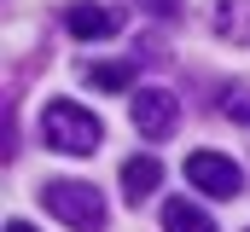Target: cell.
<instances>
[{"instance_id": "2", "label": "cell", "mask_w": 250, "mask_h": 232, "mask_svg": "<svg viewBox=\"0 0 250 232\" xmlns=\"http://www.w3.org/2000/svg\"><path fill=\"white\" fill-rule=\"evenodd\" d=\"M41 203L70 232H105V197L87 180H53V186H41Z\"/></svg>"}, {"instance_id": "12", "label": "cell", "mask_w": 250, "mask_h": 232, "mask_svg": "<svg viewBox=\"0 0 250 232\" xmlns=\"http://www.w3.org/2000/svg\"><path fill=\"white\" fill-rule=\"evenodd\" d=\"M12 157H18V116L6 111V163H12Z\"/></svg>"}, {"instance_id": "3", "label": "cell", "mask_w": 250, "mask_h": 232, "mask_svg": "<svg viewBox=\"0 0 250 232\" xmlns=\"http://www.w3.org/2000/svg\"><path fill=\"white\" fill-rule=\"evenodd\" d=\"M187 180L204 192V197H221V203L245 192L239 163H233V157H221V151H192V157H187Z\"/></svg>"}, {"instance_id": "1", "label": "cell", "mask_w": 250, "mask_h": 232, "mask_svg": "<svg viewBox=\"0 0 250 232\" xmlns=\"http://www.w3.org/2000/svg\"><path fill=\"white\" fill-rule=\"evenodd\" d=\"M41 139L64 157H93L105 145V122L93 111H82V105H70V99H53L41 111Z\"/></svg>"}, {"instance_id": "5", "label": "cell", "mask_w": 250, "mask_h": 232, "mask_svg": "<svg viewBox=\"0 0 250 232\" xmlns=\"http://www.w3.org/2000/svg\"><path fill=\"white\" fill-rule=\"evenodd\" d=\"M64 29L76 41H105V35L123 29V12L117 6H99V0H70L64 6Z\"/></svg>"}, {"instance_id": "11", "label": "cell", "mask_w": 250, "mask_h": 232, "mask_svg": "<svg viewBox=\"0 0 250 232\" xmlns=\"http://www.w3.org/2000/svg\"><path fill=\"white\" fill-rule=\"evenodd\" d=\"M140 6H146L151 18H163V23H175V18H181V0H140Z\"/></svg>"}, {"instance_id": "13", "label": "cell", "mask_w": 250, "mask_h": 232, "mask_svg": "<svg viewBox=\"0 0 250 232\" xmlns=\"http://www.w3.org/2000/svg\"><path fill=\"white\" fill-rule=\"evenodd\" d=\"M6 232H35V227H29V221H6Z\"/></svg>"}, {"instance_id": "10", "label": "cell", "mask_w": 250, "mask_h": 232, "mask_svg": "<svg viewBox=\"0 0 250 232\" xmlns=\"http://www.w3.org/2000/svg\"><path fill=\"white\" fill-rule=\"evenodd\" d=\"M221 116L239 122V128H250V87L245 81H227V87H221Z\"/></svg>"}, {"instance_id": "6", "label": "cell", "mask_w": 250, "mask_h": 232, "mask_svg": "<svg viewBox=\"0 0 250 232\" xmlns=\"http://www.w3.org/2000/svg\"><path fill=\"white\" fill-rule=\"evenodd\" d=\"M163 186V163L157 157H128L123 163V203H151V192Z\"/></svg>"}, {"instance_id": "14", "label": "cell", "mask_w": 250, "mask_h": 232, "mask_svg": "<svg viewBox=\"0 0 250 232\" xmlns=\"http://www.w3.org/2000/svg\"><path fill=\"white\" fill-rule=\"evenodd\" d=\"M245 232H250V227H245Z\"/></svg>"}, {"instance_id": "9", "label": "cell", "mask_w": 250, "mask_h": 232, "mask_svg": "<svg viewBox=\"0 0 250 232\" xmlns=\"http://www.w3.org/2000/svg\"><path fill=\"white\" fill-rule=\"evenodd\" d=\"M128 81H134V64H87V87L99 93H123Z\"/></svg>"}, {"instance_id": "7", "label": "cell", "mask_w": 250, "mask_h": 232, "mask_svg": "<svg viewBox=\"0 0 250 232\" xmlns=\"http://www.w3.org/2000/svg\"><path fill=\"white\" fill-rule=\"evenodd\" d=\"M209 29H215L221 41L250 47V0H215V6H209Z\"/></svg>"}, {"instance_id": "8", "label": "cell", "mask_w": 250, "mask_h": 232, "mask_svg": "<svg viewBox=\"0 0 250 232\" xmlns=\"http://www.w3.org/2000/svg\"><path fill=\"white\" fill-rule=\"evenodd\" d=\"M163 232H215V221L204 215V203L169 197V203H163Z\"/></svg>"}, {"instance_id": "4", "label": "cell", "mask_w": 250, "mask_h": 232, "mask_svg": "<svg viewBox=\"0 0 250 232\" xmlns=\"http://www.w3.org/2000/svg\"><path fill=\"white\" fill-rule=\"evenodd\" d=\"M128 111H134V128H140L146 139H169L175 122H181V99H175L169 87H134Z\"/></svg>"}]
</instances>
